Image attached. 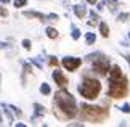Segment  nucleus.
I'll use <instances>...</instances> for the list:
<instances>
[{"label": "nucleus", "instance_id": "nucleus-1", "mask_svg": "<svg viewBox=\"0 0 130 127\" xmlns=\"http://www.w3.org/2000/svg\"><path fill=\"white\" fill-rule=\"evenodd\" d=\"M53 113L58 119L61 121H66V119H72L79 114V106H77V101L76 98L68 92L66 89H59L56 95H55V100H53Z\"/></svg>", "mask_w": 130, "mask_h": 127}, {"label": "nucleus", "instance_id": "nucleus-2", "mask_svg": "<svg viewBox=\"0 0 130 127\" xmlns=\"http://www.w3.org/2000/svg\"><path fill=\"white\" fill-rule=\"evenodd\" d=\"M108 116H109V111L106 108H101V106H95V105H88V103H84L80 106V118L84 121H88V122L100 124Z\"/></svg>", "mask_w": 130, "mask_h": 127}, {"label": "nucleus", "instance_id": "nucleus-3", "mask_svg": "<svg viewBox=\"0 0 130 127\" xmlns=\"http://www.w3.org/2000/svg\"><path fill=\"white\" fill-rule=\"evenodd\" d=\"M79 93H80L85 100H96L100 92H101V82L95 77H88L84 76V80L79 84Z\"/></svg>", "mask_w": 130, "mask_h": 127}, {"label": "nucleus", "instance_id": "nucleus-4", "mask_svg": "<svg viewBox=\"0 0 130 127\" xmlns=\"http://www.w3.org/2000/svg\"><path fill=\"white\" fill-rule=\"evenodd\" d=\"M87 61L92 63V71L96 73L100 76H108L109 71H111V63H109V58L104 57L101 52H95L87 55Z\"/></svg>", "mask_w": 130, "mask_h": 127}, {"label": "nucleus", "instance_id": "nucleus-5", "mask_svg": "<svg viewBox=\"0 0 130 127\" xmlns=\"http://www.w3.org/2000/svg\"><path fill=\"white\" fill-rule=\"evenodd\" d=\"M127 93H128V79L125 76H124L122 79H117V80L109 79V89H108V96L109 98L119 100V98L127 96Z\"/></svg>", "mask_w": 130, "mask_h": 127}, {"label": "nucleus", "instance_id": "nucleus-6", "mask_svg": "<svg viewBox=\"0 0 130 127\" xmlns=\"http://www.w3.org/2000/svg\"><path fill=\"white\" fill-rule=\"evenodd\" d=\"M61 64H63V68L69 71V73H74V71H77L79 68H80V64H82V60L80 58H77V57H64L61 60Z\"/></svg>", "mask_w": 130, "mask_h": 127}, {"label": "nucleus", "instance_id": "nucleus-7", "mask_svg": "<svg viewBox=\"0 0 130 127\" xmlns=\"http://www.w3.org/2000/svg\"><path fill=\"white\" fill-rule=\"evenodd\" d=\"M52 77H53V80L56 82V85H58L59 89H64V87L68 85V77L63 74V71H59V69H53Z\"/></svg>", "mask_w": 130, "mask_h": 127}, {"label": "nucleus", "instance_id": "nucleus-8", "mask_svg": "<svg viewBox=\"0 0 130 127\" xmlns=\"http://www.w3.org/2000/svg\"><path fill=\"white\" fill-rule=\"evenodd\" d=\"M23 16H24V18H37V19H40V21H48V15L34 11V10H31V11H29V10L23 11Z\"/></svg>", "mask_w": 130, "mask_h": 127}, {"label": "nucleus", "instance_id": "nucleus-9", "mask_svg": "<svg viewBox=\"0 0 130 127\" xmlns=\"http://www.w3.org/2000/svg\"><path fill=\"white\" fill-rule=\"evenodd\" d=\"M122 77H124V73H122L121 66H117V64L111 66V71H109V79L117 80V79H122Z\"/></svg>", "mask_w": 130, "mask_h": 127}, {"label": "nucleus", "instance_id": "nucleus-10", "mask_svg": "<svg viewBox=\"0 0 130 127\" xmlns=\"http://www.w3.org/2000/svg\"><path fill=\"white\" fill-rule=\"evenodd\" d=\"M74 13H76V16L79 19H84L87 15V8L84 7V5H74Z\"/></svg>", "mask_w": 130, "mask_h": 127}, {"label": "nucleus", "instance_id": "nucleus-11", "mask_svg": "<svg viewBox=\"0 0 130 127\" xmlns=\"http://www.w3.org/2000/svg\"><path fill=\"white\" fill-rule=\"evenodd\" d=\"M47 111H45V108L40 105V103H34V116H32V121L36 118H40V116H43Z\"/></svg>", "mask_w": 130, "mask_h": 127}, {"label": "nucleus", "instance_id": "nucleus-12", "mask_svg": "<svg viewBox=\"0 0 130 127\" xmlns=\"http://www.w3.org/2000/svg\"><path fill=\"white\" fill-rule=\"evenodd\" d=\"M98 29H100V32H101V35H103L104 39H108V37H109V26H108V24L104 23V21H101V23L98 24Z\"/></svg>", "mask_w": 130, "mask_h": 127}, {"label": "nucleus", "instance_id": "nucleus-13", "mask_svg": "<svg viewBox=\"0 0 130 127\" xmlns=\"http://www.w3.org/2000/svg\"><path fill=\"white\" fill-rule=\"evenodd\" d=\"M0 106H2V108H3V113H5V116H7V119H8V122L10 124H13V121H14V118H13V111L11 109H10L8 108V105H5V103H2V105H0Z\"/></svg>", "mask_w": 130, "mask_h": 127}, {"label": "nucleus", "instance_id": "nucleus-14", "mask_svg": "<svg viewBox=\"0 0 130 127\" xmlns=\"http://www.w3.org/2000/svg\"><path fill=\"white\" fill-rule=\"evenodd\" d=\"M45 34H47V37L48 39H56L58 37V29H55V27H52V26H48L47 29H45Z\"/></svg>", "mask_w": 130, "mask_h": 127}, {"label": "nucleus", "instance_id": "nucleus-15", "mask_svg": "<svg viewBox=\"0 0 130 127\" xmlns=\"http://www.w3.org/2000/svg\"><path fill=\"white\" fill-rule=\"evenodd\" d=\"M39 90H40V93H42V95H50V93H52V87H50L47 82L40 84V89H39Z\"/></svg>", "mask_w": 130, "mask_h": 127}, {"label": "nucleus", "instance_id": "nucleus-16", "mask_svg": "<svg viewBox=\"0 0 130 127\" xmlns=\"http://www.w3.org/2000/svg\"><path fill=\"white\" fill-rule=\"evenodd\" d=\"M95 40H96V35H95L93 32H87L85 34V42H87V45H93Z\"/></svg>", "mask_w": 130, "mask_h": 127}, {"label": "nucleus", "instance_id": "nucleus-17", "mask_svg": "<svg viewBox=\"0 0 130 127\" xmlns=\"http://www.w3.org/2000/svg\"><path fill=\"white\" fill-rule=\"evenodd\" d=\"M72 32H71V37L74 39V40H79V39H80V31H79V29L76 27V26H74V24H72Z\"/></svg>", "mask_w": 130, "mask_h": 127}, {"label": "nucleus", "instance_id": "nucleus-18", "mask_svg": "<svg viewBox=\"0 0 130 127\" xmlns=\"http://www.w3.org/2000/svg\"><path fill=\"white\" fill-rule=\"evenodd\" d=\"M8 108L13 111V114H14V116H18V118H21V116H23V111L19 109V108H16L14 105H8Z\"/></svg>", "mask_w": 130, "mask_h": 127}, {"label": "nucleus", "instance_id": "nucleus-19", "mask_svg": "<svg viewBox=\"0 0 130 127\" xmlns=\"http://www.w3.org/2000/svg\"><path fill=\"white\" fill-rule=\"evenodd\" d=\"M21 45H23V48H24V50H27V52H29V50L32 48V42H31V40H29V39H23Z\"/></svg>", "mask_w": 130, "mask_h": 127}, {"label": "nucleus", "instance_id": "nucleus-20", "mask_svg": "<svg viewBox=\"0 0 130 127\" xmlns=\"http://www.w3.org/2000/svg\"><path fill=\"white\" fill-rule=\"evenodd\" d=\"M13 5L16 8H23V7H26V5H27V0H13Z\"/></svg>", "mask_w": 130, "mask_h": 127}, {"label": "nucleus", "instance_id": "nucleus-21", "mask_svg": "<svg viewBox=\"0 0 130 127\" xmlns=\"http://www.w3.org/2000/svg\"><path fill=\"white\" fill-rule=\"evenodd\" d=\"M128 18H130V15H128V13H119V16H117V19H119L121 23L128 21Z\"/></svg>", "mask_w": 130, "mask_h": 127}, {"label": "nucleus", "instance_id": "nucleus-22", "mask_svg": "<svg viewBox=\"0 0 130 127\" xmlns=\"http://www.w3.org/2000/svg\"><path fill=\"white\" fill-rule=\"evenodd\" d=\"M23 69H24V73H32V66L29 64V63H23Z\"/></svg>", "mask_w": 130, "mask_h": 127}, {"label": "nucleus", "instance_id": "nucleus-23", "mask_svg": "<svg viewBox=\"0 0 130 127\" xmlns=\"http://www.w3.org/2000/svg\"><path fill=\"white\" fill-rule=\"evenodd\" d=\"M0 16H2V18H7L8 16V10L5 8V7H2V5H0Z\"/></svg>", "mask_w": 130, "mask_h": 127}, {"label": "nucleus", "instance_id": "nucleus-24", "mask_svg": "<svg viewBox=\"0 0 130 127\" xmlns=\"http://www.w3.org/2000/svg\"><path fill=\"white\" fill-rule=\"evenodd\" d=\"M121 111H122V113H127V114H130V105H128V103L122 105V106H121Z\"/></svg>", "mask_w": 130, "mask_h": 127}, {"label": "nucleus", "instance_id": "nucleus-25", "mask_svg": "<svg viewBox=\"0 0 130 127\" xmlns=\"http://www.w3.org/2000/svg\"><path fill=\"white\" fill-rule=\"evenodd\" d=\"M31 63H32V64H36L39 69H42V63L39 61V60H36V58H31Z\"/></svg>", "mask_w": 130, "mask_h": 127}, {"label": "nucleus", "instance_id": "nucleus-26", "mask_svg": "<svg viewBox=\"0 0 130 127\" xmlns=\"http://www.w3.org/2000/svg\"><path fill=\"white\" fill-rule=\"evenodd\" d=\"M48 64H50V66H56V64H58V60L55 58V57H50V60H48Z\"/></svg>", "mask_w": 130, "mask_h": 127}, {"label": "nucleus", "instance_id": "nucleus-27", "mask_svg": "<svg viewBox=\"0 0 130 127\" xmlns=\"http://www.w3.org/2000/svg\"><path fill=\"white\" fill-rule=\"evenodd\" d=\"M7 47H10L7 42H0V50H2V48H7Z\"/></svg>", "mask_w": 130, "mask_h": 127}, {"label": "nucleus", "instance_id": "nucleus-28", "mask_svg": "<svg viewBox=\"0 0 130 127\" xmlns=\"http://www.w3.org/2000/svg\"><path fill=\"white\" fill-rule=\"evenodd\" d=\"M96 8L100 10V11H101V10L104 8V3H96Z\"/></svg>", "mask_w": 130, "mask_h": 127}, {"label": "nucleus", "instance_id": "nucleus-29", "mask_svg": "<svg viewBox=\"0 0 130 127\" xmlns=\"http://www.w3.org/2000/svg\"><path fill=\"white\" fill-rule=\"evenodd\" d=\"M87 2H88L90 5H95V3H98V0H87Z\"/></svg>", "mask_w": 130, "mask_h": 127}, {"label": "nucleus", "instance_id": "nucleus-30", "mask_svg": "<svg viewBox=\"0 0 130 127\" xmlns=\"http://www.w3.org/2000/svg\"><path fill=\"white\" fill-rule=\"evenodd\" d=\"M0 3H5V5H7V3H10V0H0Z\"/></svg>", "mask_w": 130, "mask_h": 127}, {"label": "nucleus", "instance_id": "nucleus-31", "mask_svg": "<svg viewBox=\"0 0 130 127\" xmlns=\"http://www.w3.org/2000/svg\"><path fill=\"white\" fill-rule=\"evenodd\" d=\"M3 122V118H2V109H0V124Z\"/></svg>", "mask_w": 130, "mask_h": 127}, {"label": "nucleus", "instance_id": "nucleus-32", "mask_svg": "<svg viewBox=\"0 0 130 127\" xmlns=\"http://www.w3.org/2000/svg\"><path fill=\"white\" fill-rule=\"evenodd\" d=\"M0 89H2V74H0Z\"/></svg>", "mask_w": 130, "mask_h": 127}, {"label": "nucleus", "instance_id": "nucleus-33", "mask_svg": "<svg viewBox=\"0 0 130 127\" xmlns=\"http://www.w3.org/2000/svg\"><path fill=\"white\" fill-rule=\"evenodd\" d=\"M127 61H128V63H130V57H127Z\"/></svg>", "mask_w": 130, "mask_h": 127}, {"label": "nucleus", "instance_id": "nucleus-34", "mask_svg": "<svg viewBox=\"0 0 130 127\" xmlns=\"http://www.w3.org/2000/svg\"><path fill=\"white\" fill-rule=\"evenodd\" d=\"M128 39H130V32H128Z\"/></svg>", "mask_w": 130, "mask_h": 127}, {"label": "nucleus", "instance_id": "nucleus-35", "mask_svg": "<svg viewBox=\"0 0 130 127\" xmlns=\"http://www.w3.org/2000/svg\"><path fill=\"white\" fill-rule=\"evenodd\" d=\"M112 2H117V0H112Z\"/></svg>", "mask_w": 130, "mask_h": 127}]
</instances>
